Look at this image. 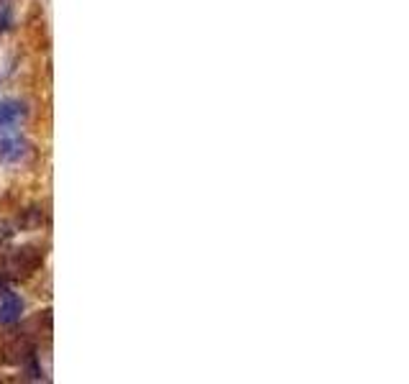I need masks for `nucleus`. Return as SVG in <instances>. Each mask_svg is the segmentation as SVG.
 <instances>
[{
    "label": "nucleus",
    "mask_w": 409,
    "mask_h": 384,
    "mask_svg": "<svg viewBox=\"0 0 409 384\" xmlns=\"http://www.w3.org/2000/svg\"><path fill=\"white\" fill-rule=\"evenodd\" d=\"M41 267V254L36 249H18L16 254L8 256L6 262V272H11L13 277H26L31 274L34 269Z\"/></svg>",
    "instance_id": "f257e3e1"
},
{
    "label": "nucleus",
    "mask_w": 409,
    "mask_h": 384,
    "mask_svg": "<svg viewBox=\"0 0 409 384\" xmlns=\"http://www.w3.org/2000/svg\"><path fill=\"white\" fill-rule=\"evenodd\" d=\"M20 310H23V303H20V297L16 292L6 290L0 295V323H16L20 318Z\"/></svg>",
    "instance_id": "f03ea898"
},
{
    "label": "nucleus",
    "mask_w": 409,
    "mask_h": 384,
    "mask_svg": "<svg viewBox=\"0 0 409 384\" xmlns=\"http://www.w3.org/2000/svg\"><path fill=\"white\" fill-rule=\"evenodd\" d=\"M26 154V141L20 136H3L0 139V159L3 162H16Z\"/></svg>",
    "instance_id": "7ed1b4c3"
},
{
    "label": "nucleus",
    "mask_w": 409,
    "mask_h": 384,
    "mask_svg": "<svg viewBox=\"0 0 409 384\" xmlns=\"http://www.w3.org/2000/svg\"><path fill=\"white\" fill-rule=\"evenodd\" d=\"M23 105L16 100H3L0 103V126H16L23 118Z\"/></svg>",
    "instance_id": "20e7f679"
},
{
    "label": "nucleus",
    "mask_w": 409,
    "mask_h": 384,
    "mask_svg": "<svg viewBox=\"0 0 409 384\" xmlns=\"http://www.w3.org/2000/svg\"><path fill=\"white\" fill-rule=\"evenodd\" d=\"M41 221H44V213H41L39 208H31L26 213V218L20 221V226H26V228H36V226H41Z\"/></svg>",
    "instance_id": "39448f33"
},
{
    "label": "nucleus",
    "mask_w": 409,
    "mask_h": 384,
    "mask_svg": "<svg viewBox=\"0 0 409 384\" xmlns=\"http://www.w3.org/2000/svg\"><path fill=\"white\" fill-rule=\"evenodd\" d=\"M13 23V13H11V6L8 3H0V31H6L8 26Z\"/></svg>",
    "instance_id": "423d86ee"
}]
</instances>
